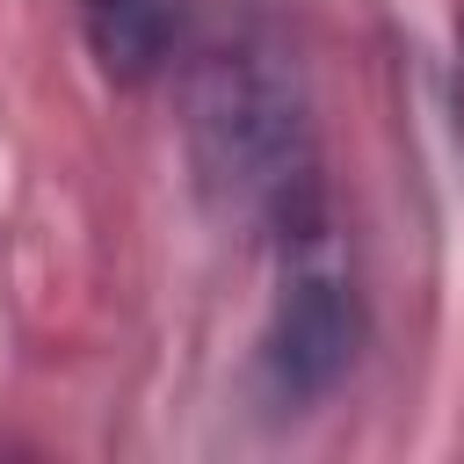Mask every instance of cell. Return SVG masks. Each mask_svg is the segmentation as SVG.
Listing matches in <instances>:
<instances>
[{
  "mask_svg": "<svg viewBox=\"0 0 464 464\" xmlns=\"http://www.w3.org/2000/svg\"><path fill=\"white\" fill-rule=\"evenodd\" d=\"M80 14H87V51H94V65H102L116 87H138V80H152V72L174 58L188 0H80Z\"/></svg>",
  "mask_w": 464,
  "mask_h": 464,
  "instance_id": "obj_3",
  "label": "cell"
},
{
  "mask_svg": "<svg viewBox=\"0 0 464 464\" xmlns=\"http://www.w3.org/2000/svg\"><path fill=\"white\" fill-rule=\"evenodd\" d=\"M181 130L196 181L210 210L239 225H297L319 203L312 174V109H304V72L290 36L268 14H225L196 58H188V94H181Z\"/></svg>",
  "mask_w": 464,
  "mask_h": 464,
  "instance_id": "obj_1",
  "label": "cell"
},
{
  "mask_svg": "<svg viewBox=\"0 0 464 464\" xmlns=\"http://www.w3.org/2000/svg\"><path fill=\"white\" fill-rule=\"evenodd\" d=\"M276 239H283V290H276L261 370H268V392L283 406H304V399H319V392H334L348 377L362 319H355V290H348L326 210L283 225Z\"/></svg>",
  "mask_w": 464,
  "mask_h": 464,
  "instance_id": "obj_2",
  "label": "cell"
}]
</instances>
